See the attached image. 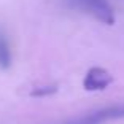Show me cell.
<instances>
[{"label":"cell","instance_id":"3","mask_svg":"<svg viewBox=\"0 0 124 124\" xmlns=\"http://www.w3.org/2000/svg\"><path fill=\"white\" fill-rule=\"evenodd\" d=\"M113 83V75L102 67H91L84 77L83 86L86 91H103Z\"/></svg>","mask_w":124,"mask_h":124},{"label":"cell","instance_id":"2","mask_svg":"<svg viewBox=\"0 0 124 124\" xmlns=\"http://www.w3.org/2000/svg\"><path fill=\"white\" fill-rule=\"evenodd\" d=\"M124 118V105H111L105 107L102 110L88 113L84 116L70 119L64 124H103L107 121H115V119H123Z\"/></svg>","mask_w":124,"mask_h":124},{"label":"cell","instance_id":"4","mask_svg":"<svg viewBox=\"0 0 124 124\" xmlns=\"http://www.w3.org/2000/svg\"><path fill=\"white\" fill-rule=\"evenodd\" d=\"M11 64V51L10 46H8L7 40L0 35V67L3 69H8Z\"/></svg>","mask_w":124,"mask_h":124},{"label":"cell","instance_id":"1","mask_svg":"<svg viewBox=\"0 0 124 124\" xmlns=\"http://www.w3.org/2000/svg\"><path fill=\"white\" fill-rule=\"evenodd\" d=\"M73 8H78L100 21L102 24L113 26L115 24V11L108 0H65Z\"/></svg>","mask_w":124,"mask_h":124},{"label":"cell","instance_id":"5","mask_svg":"<svg viewBox=\"0 0 124 124\" xmlns=\"http://www.w3.org/2000/svg\"><path fill=\"white\" fill-rule=\"evenodd\" d=\"M54 92H57V86L53 84V86H40V88H35L30 92V95H33V97H45V95H51Z\"/></svg>","mask_w":124,"mask_h":124}]
</instances>
